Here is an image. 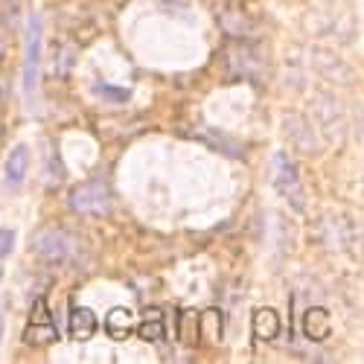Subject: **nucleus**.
<instances>
[{"label":"nucleus","instance_id":"f257e3e1","mask_svg":"<svg viewBox=\"0 0 364 364\" xmlns=\"http://www.w3.org/2000/svg\"><path fill=\"white\" fill-rule=\"evenodd\" d=\"M33 251L50 265H70L79 254V245L65 230H44L33 236Z\"/></svg>","mask_w":364,"mask_h":364},{"label":"nucleus","instance_id":"f03ea898","mask_svg":"<svg viewBox=\"0 0 364 364\" xmlns=\"http://www.w3.org/2000/svg\"><path fill=\"white\" fill-rule=\"evenodd\" d=\"M70 207L82 216H111L114 198H111V190H108L105 181L94 178L70 193Z\"/></svg>","mask_w":364,"mask_h":364},{"label":"nucleus","instance_id":"7ed1b4c3","mask_svg":"<svg viewBox=\"0 0 364 364\" xmlns=\"http://www.w3.org/2000/svg\"><path fill=\"white\" fill-rule=\"evenodd\" d=\"M271 169H274V190L289 201L291 210L303 213V210H306V193H303L297 166L289 161V155H283V151H280V155H274Z\"/></svg>","mask_w":364,"mask_h":364},{"label":"nucleus","instance_id":"20e7f679","mask_svg":"<svg viewBox=\"0 0 364 364\" xmlns=\"http://www.w3.org/2000/svg\"><path fill=\"white\" fill-rule=\"evenodd\" d=\"M41 18L29 21V38H26V68H23V90L26 97L36 94L38 87V70H41Z\"/></svg>","mask_w":364,"mask_h":364},{"label":"nucleus","instance_id":"39448f33","mask_svg":"<svg viewBox=\"0 0 364 364\" xmlns=\"http://www.w3.org/2000/svg\"><path fill=\"white\" fill-rule=\"evenodd\" d=\"M303 336L309 341H323L329 336V312L321 306H312L303 315Z\"/></svg>","mask_w":364,"mask_h":364},{"label":"nucleus","instance_id":"423d86ee","mask_svg":"<svg viewBox=\"0 0 364 364\" xmlns=\"http://www.w3.org/2000/svg\"><path fill=\"white\" fill-rule=\"evenodd\" d=\"M280 336V318L274 309H257L254 315V338L257 341H274Z\"/></svg>","mask_w":364,"mask_h":364},{"label":"nucleus","instance_id":"0eeeda50","mask_svg":"<svg viewBox=\"0 0 364 364\" xmlns=\"http://www.w3.org/2000/svg\"><path fill=\"white\" fill-rule=\"evenodd\" d=\"M26 172H29V149L18 146V149H12V155L6 161V181L12 187H18L26 181Z\"/></svg>","mask_w":364,"mask_h":364},{"label":"nucleus","instance_id":"6e6552de","mask_svg":"<svg viewBox=\"0 0 364 364\" xmlns=\"http://www.w3.org/2000/svg\"><path fill=\"white\" fill-rule=\"evenodd\" d=\"M108 336L111 338H117V341H123V338H129L132 332H134V315L129 312V309H111L108 312Z\"/></svg>","mask_w":364,"mask_h":364},{"label":"nucleus","instance_id":"1a4fd4ad","mask_svg":"<svg viewBox=\"0 0 364 364\" xmlns=\"http://www.w3.org/2000/svg\"><path fill=\"white\" fill-rule=\"evenodd\" d=\"M97 332V318H94V312L90 309H73L70 312V336L76 338V341H87L90 336Z\"/></svg>","mask_w":364,"mask_h":364},{"label":"nucleus","instance_id":"9d476101","mask_svg":"<svg viewBox=\"0 0 364 364\" xmlns=\"http://www.w3.org/2000/svg\"><path fill=\"white\" fill-rule=\"evenodd\" d=\"M58 338V332L50 323H26V332H23V341L26 344H33V347H44V344H55Z\"/></svg>","mask_w":364,"mask_h":364},{"label":"nucleus","instance_id":"9b49d317","mask_svg":"<svg viewBox=\"0 0 364 364\" xmlns=\"http://www.w3.org/2000/svg\"><path fill=\"white\" fill-rule=\"evenodd\" d=\"M137 336H140L143 341H164V321H161V312L146 309V321L137 326Z\"/></svg>","mask_w":364,"mask_h":364},{"label":"nucleus","instance_id":"f8f14e48","mask_svg":"<svg viewBox=\"0 0 364 364\" xmlns=\"http://www.w3.org/2000/svg\"><path fill=\"white\" fill-rule=\"evenodd\" d=\"M97 94H100L102 100H108V102H126V100L132 97L129 90H119V87L105 85V82H100V85H97Z\"/></svg>","mask_w":364,"mask_h":364},{"label":"nucleus","instance_id":"ddd939ff","mask_svg":"<svg viewBox=\"0 0 364 364\" xmlns=\"http://www.w3.org/2000/svg\"><path fill=\"white\" fill-rule=\"evenodd\" d=\"M12 245H15V233L12 230H0V259L9 257Z\"/></svg>","mask_w":364,"mask_h":364}]
</instances>
